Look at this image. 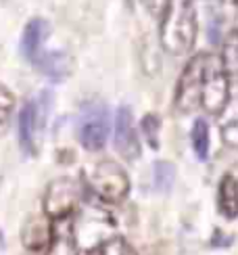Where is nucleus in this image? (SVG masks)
I'll return each mask as SVG.
<instances>
[{"label":"nucleus","instance_id":"obj_1","mask_svg":"<svg viewBox=\"0 0 238 255\" xmlns=\"http://www.w3.org/2000/svg\"><path fill=\"white\" fill-rule=\"evenodd\" d=\"M161 19V46L169 55H186L194 48L199 36V21L192 0H169Z\"/></svg>","mask_w":238,"mask_h":255},{"label":"nucleus","instance_id":"obj_2","mask_svg":"<svg viewBox=\"0 0 238 255\" xmlns=\"http://www.w3.org/2000/svg\"><path fill=\"white\" fill-rule=\"evenodd\" d=\"M50 27L44 19H31L23 29V36H21V55L44 76L52 80H61L67 76L69 61L63 52H48L44 48Z\"/></svg>","mask_w":238,"mask_h":255},{"label":"nucleus","instance_id":"obj_3","mask_svg":"<svg viewBox=\"0 0 238 255\" xmlns=\"http://www.w3.org/2000/svg\"><path fill=\"white\" fill-rule=\"evenodd\" d=\"M230 99V73L226 71L222 57L215 52H205L201 109H205L209 115H222Z\"/></svg>","mask_w":238,"mask_h":255},{"label":"nucleus","instance_id":"obj_4","mask_svg":"<svg viewBox=\"0 0 238 255\" xmlns=\"http://www.w3.org/2000/svg\"><path fill=\"white\" fill-rule=\"evenodd\" d=\"M86 184L92 190V195L105 203H121L129 195L127 172L111 159L92 163V167L86 172Z\"/></svg>","mask_w":238,"mask_h":255},{"label":"nucleus","instance_id":"obj_5","mask_svg":"<svg viewBox=\"0 0 238 255\" xmlns=\"http://www.w3.org/2000/svg\"><path fill=\"white\" fill-rule=\"evenodd\" d=\"M111 130L109 109L103 103H86L78 118V138L86 151H103Z\"/></svg>","mask_w":238,"mask_h":255},{"label":"nucleus","instance_id":"obj_6","mask_svg":"<svg viewBox=\"0 0 238 255\" xmlns=\"http://www.w3.org/2000/svg\"><path fill=\"white\" fill-rule=\"evenodd\" d=\"M80 203H82V184L78 180L63 176L48 184L44 201H42V209H44L46 218L63 220L71 216Z\"/></svg>","mask_w":238,"mask_h":255},{"label":"nucleus","instance_id":"obj_7","mask_svg":"<svg viewBox=\"0 0 238 255\" xmlns=\"http://www.w3.org/2000/svg\"><path fill=\"white\" fill-rule=\"evenodd\" d=\"M203 61L205 52L194 55L184 65L174 94V107L178 113L186 115L201 109V88H203Z\"/></svg>","mask_w":238,"mask_h":255},{"label":"nucleus","instance_id":"obj_8","mask_svg":"<svg viewBox=\"0 0 238 255\" xmlns=\"http://www.w3.org/2000/svg\"><path fill=\"white\" fill-rule=\"evenodd\" d=\"M44 124H46L44 101L31 99L21 107L17 118V132H19V144L23 148V153L36 155L40 151L42 136H44Z\"/></svg>","mask_w":238,"mask_h":255},{"label":"nucleus","instance_id":"obj_9","mask_svg":"<svg viewBox=\"0 0 238 255\" xmlns=\"http://www.w3.org/2000/svg\"><path fill=\"white\" fill-rule=\"evenodd\" d=\"M113 142H115L117 153L123 155V159H136L140 155V138H138L129 107H119L117 109Z\"/></svg>","mask_w":238,"mask_h":255},{"label":"nucleus","instance_id":"obj_10","mask_svg":"<svg viewBox=\"0 0 238 255\" xmlns=\"http://www.w3.org/2000/svg\"><path fill=\"white\" fill-rule=\"evenodd\" d=\"M21 243L31 253H42L52 245V220L46 216H29L21 226Z\"/></svg>","mask_w":238,"mask_h":255},{"label":"nucleus","instance_id":"obj_11","mask_svg":"<svg viewBox=\"0 0 238 255\" xmlns=\"http://www.w3.org/2000/svg\"><path fill=\"white\" fill-rule=\"evenodd\" d=\"M218 207L220 214L228 220L238 218V180L232 174H226L218 188Z\"/></svg>","mask_w":238,"mask_h":255},{"label":"nucleus","instance_id":"obj_12","mask_svg":"<svg viewBox=\"0 0 238 255\" xmlns=\"http://www.w3.org/2000/svg\"><path fill=\"white\" fill-rule=\"evenodd\" d=\"M220 132H222V140L238 151V101L230 99L228 107L224 109L220 120Z\"/></svg>","mask_w":238,"mask_h":255},{"label":"nucleus","instance_id":"obj_13","mask_svg":"<svg viewBox=\"0 0 238 255\" xmlns=\"http://www.w3.org/2000/svg\"><path fill=\"white\" fill-rule=\"evenodd\" d=\"M209 126L205 120H194L192 124V130H190V144H192V151L197 155L201 161L209 157Z\"/></svg>","mask_w":238,"mask_h":255},{"label":"nucleus","instance_id":"obj_14","mask_svg":"<svg viewBox=\"0 0 238 255\" xmlns=\"http://www.w3.org/2000/svg\"><path fill=\"white\" fill-rule=\"evenodd\" d=\"M222 63L226 71L232 76H238V29H232L228 36L224 38V48H222Z\"/></svg>","mask_w":238,"mask_h":255},{"label":"nucleus","instance_id":"obj_15","mask_svg":"<svg viewBox=\"0 0 238 255\" xmlns=\"http://www.w3.org/2000/svg\"><path fill=\"white\" fill-rule=\"evenodd\" d=\"M13 113H15V94L4 84H0V136L8 130Z\"/></svg>","mask_w":238,"mask_h":255},{"label":"nucleus","instance_id":"obj_16","mask_svg":"<svg viewBox=\"0 0 238 255\" xmlns=\"http://www.w3.org/2000/svg\"><path fill=\"white\" fill-rule=\"evenodd\" d=\"M101 255H138L136 249L129 245V243L121 237H113V239H107L103 245L99 247Z\"/></svg>","mask_w":238,"mask_h":255},{"label":"nucleus","instance_id":"obj_17","mask_svg":"<svg viewBox=\"0 0 238 255\" xmlns=\"http://www.w3.org/2000/svg\"><path fill=\"white\" fill-rule=\"evenodd\" d=\"M153 172H155V186L159 190H163V193H167V190L174 186V178H176L174 167L167 161H159V163H155Z\"/></svg>","mask_w":238,"mask_h":255},{"label":"nucleus","instance_id":"obj_18","mask_svg":"<svg viewBox=\"0 0 238 255\" xmlns=\"http://www.w3.org/2000/svg\"><path fill=\"white\" fill-rule=\"evenodd\" d=\"M142 132H144V136H146V140L150 142V146H155L157 148V144H159V118L157 115H153V113H148L146 118L142 120Z\"/></svg>","mask_w":238,"mask_h":255},{"label":"nucleus","instance_id":"obj_19","mask_svg":"<svg viewBox=\"0 0 238 255\" xmlns=\"http://www.w3.org/2000/svg\"><path fill=\"white\" fill-rule=\"evenodd\" d=\"M169 0H148V8H150V13H153L155 17H161L163 15V10L167 6Z\"/></svg>","mask_w":238,"mask_h":255},{"label":"nucleus","instance_id":"obj_20","mask_svg":"<svg viewBox=\"0 0 238 255\" xmlns=\"http://www.w3.org/2000/svg\"><path fill=\"white\" fill-rule=\"evenodd\" d=\"M80 255H101V253H99V249H84Z\"/></svg>","mask_w":238,"mask_h":255},{"label":"nucleus","instance_id":"obj_21","mask_svg":"<svg viewBox=\"0 0 238 255\" xmlns=\"http://www.w3.org/2000/svg\"><path fill=\"white\" fill-rule=\"evenodd\" d=\"M234 2H236V6H238V0H234Z\"/></svg>","mask_w":238,"mask_h":255}]
</instances>
